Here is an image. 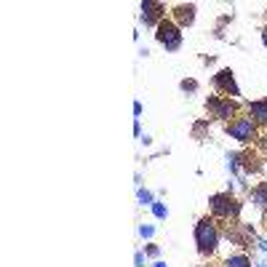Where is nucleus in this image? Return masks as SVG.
<instances>
[{
	"mask_svg": "<svg viewBox=\"0 0 267 267\" xmlns=\"http://www.w3.org/2000/svg\"><path fill=\"white\" fill-rule=\"evenodd\" d=\"M225 267H254V264L246 254H233V257L225 259Z\"/></svg>",
	"mask_w": 267,
	"mask_h": 267,
	"instance_id": "nucleus-11",
	"label": "nucleus"
},
{
	"mask_svg": "<svg viewBox=\"0 0 267 267\" xmlns=\"http://www.w3.org/2000/svg\"><path fill=\"white\" fill-rule=\"evenodd\" d=\"M174 19H177V27H190L195 21V6L192 3L174 6Z\"/></svg>",
	"mask_w": 267,
	"mask_h": 267,
	"instance_id": "nucleus-8",
	"label": "nucleus"
},
{
	"mask_svg": "<svg viewBox=\"0 0 267 267\" xmlns=\"http://www.w3.org/2000/svg\"><path fill=\"white\" fill-rule=\"evenodd\" d=\"M158 254H160L158 246H147V257H158Z\"/></svg>",
	"mask_w": 267,
	"mask_h": 267,
	"instance_id": "nucleus-19",
	"label": "nucleus"
},
{
	"mask_svg": "<svg viewBox=\"0 0 267 267\" xmlns=\"http://www.w3.org/2000/svg\"><path fill=\"white\" fill-rule=\"evenodd\" d=\"M251 264H254V267H267V259H264V257H259V254H257V257L251 259Z\"/></svg>",
	"mask_w": 267,
	"mask_h": 267,
	"instance_id": "nucleus-17",
	"label": "nucleus"
},
{
	"mask_svg": "<svg viewBox=\"0 0 267 267\" xmlns=\"http://www.w3.org/2000/svg\"><path fill=\"white\" fill-rule=\"evenodd\" d=\"M249 115L254 118V123L267 126V99H254V102H249Z\"/></svg>",
	"mask_w": 267,
	"mask_h": 267,
	"instance_id": "nucleus-9",
	"label": "nucleus"
},
{
	"mask_svg": "<svg viewBox=\"0 0 267 267\" xmlns=\"http://www.w3.org/2000/svg\"><path fill=\"white\" fill-rule=\"evenodd\" d=\"M195 88H198L195 80H182V91H195Z\"/></svg>",
	"mask_w": 267,
	"mask_h": 267,
	"instance_id": "nucleus-16",
	"label": "nucleus"
},
{
	"mask_svg": "<svg viewBox=\"0 0 267 267\" xmlns=\"http://www.w3.org/2000/svg\"><path fill=\"white\" fill-rule=\"evenodd\" d=\"M155 40L163 45L166 51H179V45H182V27H177V21L163 19L155 27Z\"/></svg>",
	"mask_w": 267,
	"mask_h": 267,
	"instance_id": "nucleus-3",
	"label": "nucleus"
},
{
	"mask_svg": "<svg viewBox=\"0 0 267 267\" xmlns=\"http://www.w3.org/2000/svg\"><path fill=\"white\" fill-rule=\"evenodd\" d=\"M134 264H136V267H142V264H144V254H142V251H136V254H134Z\"/></svg>",
	"mask_w": 267,
	"mask_h": 267,
	"instance_id": "nucleus-18",
	"label": "nucleus"
},
{
	"mask_svg": "<svg viewBox=\"0 0 267 267\" xmlns=\"http://www.w3.org/2000/svg\"><path fill=\"white\" fill-rule=\"evenodd\" d=\"M139 235H142V238H153L155 235V227L153 225H142V227H139Z\"/></svg>",
	"mask_w": 267,
	"mask_h": 267,
	"instance_id": "nucleus-14",
	"label": "nucleus"
},
{
	"mask_svg": "<svg viewBox=\"0 0 267 267\" xmlns=\"http://www.w3.org/2000/svg\"><path fill=\"white\" fill-rule=\"evenodd\" d=\"M142 14H139V19L144 21V27H158L160 21H163V3H155V0H144L142 6Z\"/></svg>",
	"mask_w": 267,
	"mask_h": 267,
	"instance_id": "nucleus-7",
	"label": "nucleus"
},
{
	"mask_svg": "<svg viewBox=\"0 0 267 267\" xmlns=\"http://www.w3.org/2000/svg\"><path fill=\"white\" fill-rule=\"evenodd\" d=\"M208 208H211V214L216 219H233L240 211V203L235 201L233 192H216L208 198Z\"/></svg>",
	"mask_w": 267,
	"mask_h": 267,
	"instance_id": "nucleus-2",
	"label": "nucleus"
},
{
	"mask_svg": "<svg viewBox=\"0 0 267 267\" xmlns=\"http://www.w3.org/2000/svg\"><path fill=\"white\" fill-rule=\"evenodd\" d=\"M136 198H139V203H142V206H153L155 203V195L150 190H142V187L136 190Z\"/></svg>",
	"mask_w": 267,
	"mask_h": 267,
	"instance_id": "nucleus-12",
	"label": "nucleus"
},
{
	"mask_svg": "<svg viewBox=\"0 0 267 267\" xmlns=\"http://www.w3.org/2000/svg\"><path fill=\"white\" fill-rule=\"evenodd\" d=\"M214 86H216V91H222L227 99L240 96V88H238V83H235L233 69H219V72L214 75Z\"/></svg>",
	"mask_w": 267,
	"mask_h": 267,
	"instance_id": "nucleus-6",
	"label": "nucleus"
},
{
	"mask_svg": "<svg viewBox=\"0 0 267 267\" xmlns=\"http://www.w3.org/2000/svg\"><path fill=\"white\" fill-rule=\"evenodd\" d=\"M251 203L259 208V211H264L267 208V182H259L257 187L251 190Z\"/></svg>",
	"mask_w": 267,
	"mask_h": 267,
	"instance_id": "nucleus-10",
	"label": "nucleus"
},
{
	"mask_svg": "<svg viewBox=\"0 0 267 267\" xmlns=\"http://www.w3.org/2000/svg\"><path fill=\"white\" fill-rule=\"evenodd\" d=\"M262 43H264V45H267V27H264V30H262Z\"/></svg>",
	"mask_w": 267,
	"mask_h": 267,
	"instance_id": "nucleus-21",
	"label": "nucleus"
},
{
	"mask_svg": "<svg viewBox=\"0 0 267 267\" xmlns=\"http://www.w3.org/2000/svg\"><path fill=\"white\" fill-rule=\"evenodd\" d=\"M134 134H136V136H139V139H142V126H139V120H136V123H134Z\"/></svg>",
	"mask_w": 267,
	"mask_h": 267,
	"instance_id": "nucleus-20",
	"label": "nucleus"
},
{
	"mask_svg": "<svg viewBox=\"0 0 267 267\" xmlns=\"http://www.w3.org/2000/svg\"><path fill=\"white\" fill-rule=\"evenodd\" d=\"M227 134L233 136L235 142L246 144V142H251V139L257 136V123H254L251 115H238V118H233L227 123Z\"/></svg>",
	"mask_w": 267,
	"mask_h": 267,
	"instance_id": "nucleus-4",
	"label": "nucleus"
},
{
	"mask_svg": "<svg viewBox=\"0 0 267 267\" xmlns=\"http://www.w3.org/2000/svg\"><path fill=\"white\" fill-rule=\"evenodd\" d=\"M257 254L267 259V240H257Z\"/></svg>",
	"mask_w": 267,
	"mask_h": 267,
	"instance_id": "nucleus-15",
	"label": "nucleus"
},
{
	"mask_svg": "<svg viewBox=\"0 0 267 267\" xmlns=\"http://www.w3.org/2000/svg\"><path fill=\"white\" fill-rule=\"evenodd\" d=\"M195 246H198L201 254H214L219 249V230L211 216L198 219V225H195Z\"/></svg>",
	"mask_w": 267,
	"mask_h": 267,
	"instance_id": "nucleus-1",
	"label": "nucleus"
},
{
	"mask_svg": "<svg viewBox=\"0 0 267 267\" xmlns=\"http://www.w3.org/2000/svg\"><path fill=\"white\" fill-rule=\"evenodd\" d=\"M206 107H208V112L214 115V118H219V120H230V118H238V104H235V99H219V96H211L206 102Z\"/></svg>",
	"mask_w": 267,
	"mask_h": 267,
	"instance_id": "nucleus-5",
	"label": "nucleus"
},
{
	"mask_svg": "<svg viewBox=\"0 0 267 267\" xmlns=\"http://www.w3.org/2000/svg\"><path fill=\"white\" fill-rule=\"evenodd\" d=\"M150 208H153V214H155L158 219H166V216H168V206H166V203H160V201H155Z\"/></svg>",
	"mask_w": 267,
	"mask_h": 267,
	"instance_id": "nucleus-13",
	"label": "nucleus"
},
{
	"mask_svg": "<svg viewBox=\"0 0 267 267\" xmlns=\"http://www.w3.org/2000/svg\"><path fill=\"white\" fill-rule=\"evenodd\" d=\"M153 267H168V264H166V262H155Z\"/></svg>",
	"mask_w": 267,
	"mask_h": 267,
	"instance_id": "nucleus-22",
	"label": "nucleus"
}]
</instances>
